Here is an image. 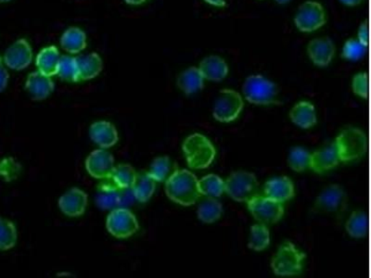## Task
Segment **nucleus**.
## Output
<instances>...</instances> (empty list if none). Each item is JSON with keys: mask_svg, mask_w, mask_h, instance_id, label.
Wrapping results in <instances>:
<instances>
[{"mask_svg": "<svg viewBox=\"0 0 371 278\" xmlns=\"http://www.w3.org/2000/svg\"><path fill=\"white\" fill-rule=\"evenodd\" d=\"M166 192L174 203L182 206H192L200 198L198 179L187 170H177L166 181Z\"/></svg>", "mask_w": 371, "mask_h": 278, "instance_id": "1", "label": "nucleus"}, {"mask_svg": "<svg viewBox=\"0 0 371 278\" xmlns=\"http://www.w3.org/2000/svg\"><path fill=\"white\" fill-rule=\"evenodd\" d=\"M182 148L188 165L192 169H205L215 160V147L201 134L190 136L183 143Z\"/></svg>", "mask_w": 371, "mask_h": 278, "instance_id": "2", "label": "nucleus"}, {"mask_svg": "<svg viewBox=\"0 0 371 278\" xmlns=\"http://www.w3.org/2000/svg\"><path fill=\"white\" fill-rule=\"evenodd\" d=\"M335 148L340 162L357 161L364 156L368 149V138L363 131L347 128L336 139Z\"/></svg>", "mask_w": 371, "mask_h": 278, "instance_id": "3", "label": "nucleus"}, {"mask_svg": "<svg viewBox=\"0 0 371 278\" xmlns=\"http://www.w3.org/2000/svg\"><path fill=\"white\" fill-rule=\"evenodd\" d=\"M305 254L295 248L292 243L281 246L271 262V268L278 277H294L303 269Z\"/></svg>", "mask_w": 371, "mask_h": 278, "instance_id": "4", "label": "nucleus"}, {"mask_svg": "<svg viewBox=\"0 0 371 278\" xmlns=\"http://www.w3.org/2000/svg\"><path fill=\"white\" fill-rule=\"evenodd\" d=\"M242 93L250 103L255 105L279 104L278 89L262 75L248 77L242 86Z\"/></svg>", "mask_w": 371, "mask_h": 278, "instance_id": "5", "label": "nucleus"}, {"mask_svg": "<svg viewBox=\"0 0 371 278\" xmlns=\"http://www.w3.org/2000/svg\"><path fill=\"white\" fill-rule=\"evenodd\" d=\"M225 191L234 201L247 203L253 197L257 195V179L252 173H232L225 182Z\"/></svg>", "mask_w": 371, "mask_h": 278, "instance_id": "6", "label": "nucleus"}, {"mask_svg": "<svg viewBox=\"0 0 371 278\" xmlns=\"http://www.w3.org/2000/svg\"><path fill=\"white\" fill-rule=\"evenodd\" d=\"M348 203V197L344 188L331 185L316 199L313 211L316 214L340 215L344 214Z\"/></svg>", "mask_w": 371, "mask_h": 278, "instance_id": "7", "label": "nucleus"}, {"mask_svg": "<svg viewBox=\"0 0 371 278\" xmlns=\"http://www.w3.org/2000/svg\"><path fill=\"white\" fill-rule=\"evenodd\" d=\"M247 205L253 218L264 225L275 224L283 216L282 203L268 197L255 195L247 201Z\"/></svg>", "mask_w": 371, "mask_h": 278, "instance_id": "8", "label": "nucleus"}, {"mask_svg": "<svg viewBox=\"0 0 371 278\" xmlns=\"http://www.w3.org/2000/svg\"><path fill=\"white\" fill-rule=\"evenodd\" d=\"M244 108V101L238 92L224 89L219 94L214 108V118L218 122L231 123L236 120Z\"/></svg>", "mask_w": 371, "mask_h": 278, "instance_id": "9", "label": "nucleus"}, {"mask_svg": "<svg viewBox=\"0 0 371 278\" xmlns=\"http://www.w3.org/2000/svg\"><path fill=\"white\" fill-rule=\"evenodd\" d=\"M106 227L114 237L127 238L138 230V223L135 215L127 209H116L109 214Z\"/></svg>", "mask_w": 371, "mask_h": 278, "instance_id": "10", "label": "nucleus"}, {"mask_svg": "<svg viewBox=\"0 0 371 278\" xmlns=\"http://www.w3.org/2000/svg\"><path fill=\"white\" fill-rule=\"evenodd\" d=\"M294 23L302 32L309 33L317 30L326 23L323 7L318 2H305L300 6Z\"/></svg>", "mask_w": 371, "mask_h": 278, "instance_id": "11", "label": "nucleus"}, {"mask_svg": "<svg viewBox=\"0 0 371 278\" xmlns=\"http://www.w3.org/2000/svg\"><path fill=\"white\" fill-rule=\"evenodd\" d=\"M88 174L98 179H107L114 169V159L112 154L104 149L91 152L86 161Z\"/></svg>", "mask_w": 371, "mask_h": 278, "instance_id": "12", "label": "nucleus"}, {"mask_svg": "<svg viewBox=\"0 0 371 278\" xmlns=\"http://www.w3.org/2000/svg\"><path fill=\"white\" fill-rule=\"evenodd\" d=\"M33 60V52L29 43L25 39H20L7 49L4 62L13 70H23L29 66Z\"/></svg>", "mask_w": 371, "mask_h": 278, "instance_id": "13", "label": "nucleus"}, {"mask_svg": "<svg viewBox=\"0 0 371 278\" xmlns=\"http://www.w3.org/2000/svg\"><path fill=\"white\" fill-rule=\"evenodd\" d=\"M59 206L64 214L77 217L84 214L88 206V196L79 188H73L59 199Z\"/></svg>", "mask_w": 371, "mask_h": 278, "instance_id": "14", "label": "nucleus"}, {"mask_svg": "<svg viewBox=\"0 0 371 278\" xmlns=\"http://www.w3.org/2000/svg\"><path fill=\"white\" fill-rule=\"evenodd\" d=\"M308 55L318 66H327L335 54V47L330 38L314 39L308 45Z\"/></svg>", "mask_w": 371, "mask_h": 278, "instance_id": "15", "label": "nucleus"}, {"mask_svg": "<svg viewBox=\"0 0 371 278\" xmlns=\"http://www.w3.org/2000/svg\"><path fill=\"white\" fill-rule=\"evenodd\" d=\"M26 89L35 101H43L53 92V81L40 72L30 73L25 84Z\"/></svg>", "mask_w": 371, "mask_h": 278, "instance_id": "16", "label": "nucleus"}, {"mask_svg": "<svg viewBox=\"0 0 371 278\" xmlns=\"http://www.w3.org/2000/svg\"><path fill=\"white\" fill-rule=\"evenodd\" d=\"M91 139L101 148L108 149L118 141V133L111 123L101 121L93 123L90 127Z\"/></svg>", "mask_w": 371, "mask_h": 278, "instance_id": "17", "label": "nucleus"}, {"mask_svg": "<svg viewBox=\"0 0 371 278\" xmlns=\"http://www.w3.org/2000/svg\"><path fill=\"white\" fill-rule=\"evenodd\" d=\"M264 192L266 197L276 199L282 203L294 196V183L287 177L276 178L266 184Z\"/></svg>", "mask_w": 371, "mask_h": 278, "instance_id": "18", "label": "nucleus"}, {"mask_svg": "<svg viewBox=\"0 0 371 278\" xmlns=\"http://www.w3.org/2000/svg\"><path fill=\"white\" fill-rule=\"evenodd\" d=\"M340 160L335 147H331L316 151L311 155L310 168L316 173H324L333 169L339 164Z\"/></svg>", "mask_w": 371, "mask_h": 278, "instance_id": "19", "label": "nucleus"}, {"mask_svg": "<svg viewBox=\"0 0 371 278\" xmlns=\"http://www.w3.org/2000/svg\"><path fill=\"white\" fill-rule=\"evenodd\" d=\"M199 70L202 73L205 79L215 81V82L223 80L229 73V67L226 62L218 56L205 58L201 62Z\"/></svg>", "mask_w": 371, "mask_h": 278, "instance_id": "20", "label": "nucleus"}, {"mask_svg": "<svg viewBox=\"0 0 371 278\" xmlns=\"http://www.w3.org/2000/svg\"><path fill=\"white\" fill-rule=\"evenodd\" d=\"M60 53L56 47L51 46L42 49L36 57V67L38 72L47 76L56 75L58 73Z\"/></svg>", "mask_w": 371, "mask_h": 278, "instance_id": "21", "label": "nucleus"}, {"mask_svg": "<svg viewBox=\"0 0 371 278\" xmlns=\"http://www.w3.org/2000/svg\"><path fill=\"white\" fill-rule=\"evenodd\" d=\"M290 117L292 123L305 129L314 127L317 123L315 107L309 102L302 101L295 105Z\"/></svg>", "mask_w": 371, "mask_h": 278, "instance_id": "22", "label": "nucleus"}, {"mask_svg": "<svg viewBox=\"0 0 371 278\" xmlns=\"http://www.w3.org/2000/svg\"><path fill=\"white\" fill-rule=\"evenodd\" d=\"M177 86L187 95L202 90L205 86V78L199 68L190 67L184 71L177 78Z\"/></svg>", "mask_w": 371, "mask_h": 278, "instance_id": "23", "label": "nucleus"}, {"mask_svg": "<svg viewBox=\"0 0 371 278\" xmlns=\"http://www.w3.org/2000/svg\"><path fill=\"white\" fill-rule=\"evenodd\" d=\"M61 45L68 53L77 54L87 48V36L81 29L71 27L62 35Z\"/></svg>", "mask_w": 371, "mask_h": 278, "instance_id": "24", "label": "nucleus"}, {"mask_svg": "<svg viewBox=\"0 0 371 278\" xmlns=\"http://www.w3.org/2000/svg\"><path fill=\"white\" fill-rule=\"evenodd\" d=\"M121 190L114 183L101 184L97 197L98 205L104 210L116 208L121 203Z\"/></svg>", "mask_w": 371, "mask_h": 278, "instance_id": "25", "label": "nucleus"}, {"mask_svg": "<svg viewBox=\"0 0 371 278\" xmlns=\"http://www.w3.org/2000/svg\"><path fill=\"white\" fill-rule=\"evenodd\" d=\"M77 60L81 81L93 79L103 70V60L97 53L77 58Z\"/></svg>", "mask_w": 371, "mask_h": 278, "instance_id": "26", "label": "nucleus"}, {"mask_svg": "<svg viewBox=\"0 0 371 278\" xmlns=\"http://www.w3.org/2000/svg\"><path fill=\"white\" fill-rule=\"evenodd\" d=\"M155 188L156 181L149 175V173H141L137 175L131 188L135 198L140 203H146L153 195Z\"/></svg>", "mask_w": 371, "mask_h": 278, "instance_id": "27", "label": "nucleus"}, {"mask_svg": "<svg viewBox=\"0 0 371 278\" xmlns=\"http://www.w3.org/2000/svg\"><path fill=\"white\" fill-rule=\"evenodd\" d=\"M223 207L215 198L207 197L198 208V218L205 224H212L220 219Z\"/></svg>", "mask_w": 371, "mask_h": 278, "instance_id": "28", "label": "nucleus"}, {"mask_svg": "<svg viewBox=\"0 0 371 278\" xmlns=\"http://www.w3.org/2000/svg\"><path fill=\"white\" fill-rule=\"evenodd\" d=\"M177 170V164L172 162L168 157H159V158L154 160L149 175L156 182H166Z\"/></svg>", "mask_w": 371, "mask_h": 278, "instance_id": "29", "label": "nucleus"}, {"mask_svg": "<svg viewBox=\"0 0 371 278\" xmlns=\"http://www.w3.org/2000/svg\"><path fill=\"white\" fill-rule=\"evenodd\" d=\"M134 168L128 164H119L114 166L111 177L112 182L120 190H125L132 188L136 177H137Z\"/></svg>", "mask_w": 371, "mask_h": 278, "instance_id": "30", "label": "nucleus"}, {"mask_svg": "<svg viewBox=\"0 0 371 278\" xmlns=\"http://www.w3.org/2000/svg\"><path fill=\"white\" fill-rule=\"evenodd\" d=\"M201 195L218 198L225 191V182L218 175H208L198 181Z\"/></svg>", "mask_w": 371, "mask_h": 278, "instance_id": "31", "label": "nucleus"}, {"mask_svg": "<svg viewBox=\"0 0 371 278\" xmlns=\"http://www.w3.org/2000/svg\"><path fill=\"white\" fill-rule=\"evenodd\" d=\"M346 232L352 238H364L368 234V220L367 214L362 211L353 212L346 225Z\"/></svg>", "mask_w": 371, "mask_h": 278, "instance_id": "32", "label": "nucleus"}, {"mask_svg": "<svg viewBox=\"0 0 371 278\" xmlns=\"http://www.w3.org/2000/svg\"><path fill=\"white\" fill-rule=\"evenodd\" d=\"M270 242V234L266 225H255L251 227V237L248 247L251 250L261 251L268 248Z\"/></svg>", "mask_w": 371, "mask_h": 278, "instance_id": "33", "label": "nucleus"}, {"mask_svg": "<svg viewBox=\"0 0 371 278\" xmlns=\"http://www.w3.org/2000/svg\"><path fill=\"white\" fill-rule=\"evenodd\" d=\"M57 75L67 82H79L81 81L79 68H78L77 59L69 56L61 58Z\"/></svg>", "mask_w": 371, "mask_h": 278, "instance_id": "34", "label": "nucleus"}, {"mask_svg": "<svg viewBox=\"0 0 371 278\" xmlns=\"http://www.w3.org/2000/svg\"><path fill=\"white\" fill-rule=\"evenodd\" d=\"M17 231L15 225L9 220L0 217V251H8L15 246Z\"/></svg>", "mask_w": 371, "mask_h": 278, "instance_id": "35", "label": "nucleus"}, {"mask_svg": "<svg viewBox=\"0 0 371 278\" xmlns=\"http://www.w3.org/2000/svg\"><path fill=\"white\" fill-rule=\"evenodd\" d=\"M311 154L305 149L295 148L290 153L288 164L295 172H304L310 168Z\"/></svg>", "mask_w": 371, "mask_h": 278, "instance_id": "36", "label": "nucleus"}, {"mask_svg": "<svg viewBox=\"0 0 371 278\" xmlns=\"http://www.w3.org/2000/svg\"><path fill=\"white\" fill-rule=\"evenodd\" d=\"M366 48L367 47L363 46L359 40L351 39V40L347 41L346 45H344L342 56L347 60H359L360 58L364 56Z\"/></svg>", "mask_w": 371, "mask_h": 278, "instance_id": "37", "label": "nucleus"}, {"mask_svg": "<svg viewBox=\"0 0 371 278\" xmlns=\"http://www.w3.org/2000/svg\"><path fill=\"white\" fill-rule=\"evenodd\" d=\"M353 91L355 95H359L363 99L368 96V78L366 73H359L355 75L353 80Z\"/></svg>", "mask_w": 371, "mask_h": 278, "instance_id": "38", "label": "nucleus"}, {"mask_svg": "<svg viewBox=\"0 0 371 278\" xmlns=\"http://www.w3.org/2000/svg\"><path fill=\"white\" fill-rule=\"evenodd\" d=\"M368 25L367 23H363L360 26L359 31V41L363 45V46L367 47L368 44Z\"/></svg>", "mask_w": 371, "mask_h": 278, "instance_id": "39", "label": "nucleus"}, {"mask_svg": "<svg viewBox=\"0 0 371 278\" xmlns=\"http://www.w3.org/2000/svg\"><path fill=\"white\" fill-rule=\"evenodd\" d=\"M8 81H9V73L0 62V92L6 88Z\"/></svg>", "mask_w": 371, "mask_h": 278, "instance_id": "40", "label": "nucleus"}, {"mask_svg": "<svg viewBox=\"0 0 371 278\" xmlns=\"http://www.w3.org/2000/svg\"><path fill=\"white\" fill-rule=\"evenodd\" d=\"M205 1L209 4L214 5V6H226V0H205Z\"/></svg>", "mask_w": 371, "mask_h": 278, "instance_id": "41", "label": "nucleus"}, {"mask_svg": "<svg viewBox=\"0 0 371 278\" xmlns=\"http://www.w3.org/2000/svg\"><path fill=\"white\" fill-rule=\"evenodd\" d=\"M342 1L349 6H357V5L361 3L362 0H342Z\"/></svg>", "mask_w": 371, "mask_h": 278, "instance_id": "42", "label": "nucleus"}, {"mask_svg": "<svg viewBox=\"0 0 371 278\" xmlns=\"http://www.w3.org/2000/svg\"><path fill=\"white\" fill-rule=\"evenodd\" d=\"M125 1L127 2V4L135 5V6H137V5L145 3L148 0H125Z\"/></svg>", "mask_w": 371, "mask_h": 278, "instance_id": "43", "label": "nucleus"}, {"mask_svg": "<svg viewBox=\"0 0 371 278\" xmlns=\"http://www.w3.org/2000/svg\"><path fill=\"white\" fill-rule=\"evenodd\" d=\"M276 1L279 4H284L286 3V2L290 1V0H276Z\"/></svg>", "mask_w": 371, "mask_h": 278, "instance_id": "44", "label": "nucleus"}, {"mask_svg": "<svg viewBox=\"0 0 371 278\" xmlns=\"http://www.w3.org/2000/svg\"><path fill=\"white\" fill-rule=\"evenodd\" d=\"M10 1V0H0V2H8Z\"/></svg>", "mask_w": 371, "mask_h": 278, "instance_id": "45", "label": "nucleus"}, {"mask_svg": "<svg viewBox=\"0 0 371 278\" xmlns=\"http://www.w3.org/2000/svg\"><path fill=\"white\" fill-rule=\"evenodd\" d=\"M0 62H1V59H0Z\"/></svg>", "mask_w": 371, "mask_h": 278, "instance_id": "46", "label": "nucleus"}]
</instances>
